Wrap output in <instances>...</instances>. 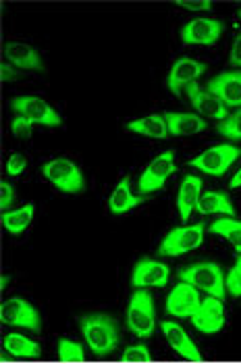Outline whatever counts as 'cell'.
<instances>
[{"label": "cell", "mask_w": 241, "mask_h": 364, "mask_svg": "<svg viewBox=\"0 0 241 364\" xmlns=\"http://www.w3.org/2000/svg\"><path fill=\"white\" fill-rule=\"evenodd\" d=\"M81 333L96 356H108L119 343L117 321L108 314H85L80 318Z\"/></svg>", "instance_id": "1"}, {"label": "cell", "mask_w": 241, "mask_h": 364, "mask_svg": "<svg viewBox=\"0 0 241 364\" xmlns=\"http://www.w3.org/2000/svg\"><path fill=\"white\" fill-rule=\"evenodd\" d=\"M127 327L135 337L148 339L154 336L156 329V312H154V298L146 289H137L129 298L127 304Z\"/></svg>", "instance_id": "2"}, {"label": "cell", "mask_w": 241, "mask_h": 364, "mask_svg": "<svg viewBox=\"0 0 241 364\" xmlns=\"http://www.w3.org/2000/svg\"><path fill=\"white\" fill-rule=\"evenodd\" d=\"M177 275H179V279L183 281V283L193 285L198 291L202 289V291H206L213 298L225 300V294H227V289H225V273L215 262L191 264V267L181 269Z\"/></svg>", "instance_id": "3"}, {"label": "cell", "mask_w": 241, "mask_h": 364, "mask_svg": "<svg viewBox=\"0 0 241 364\" xmlns=\"http://www.w3.org/2000/svg\"><path fill=\"white\" fill-rule=\"evenodd\" d=\"M241 156V148L233 146V144H218L210 150H204L200 156L191 159L189 165L206 175H213V177H223L231 165Z\"/></svg>", "instance_id": "4"}, {"label": "cell", "mask_w": 241, "mask_h": 364, "mask_svg": "<svg viewBox=\"0 0 241 364\" xmlns=\"http://www.w3.org/2000/svg\"><path fill=\"white\" fill-rule=\"evenodd\" d=\"M202 242H204V223L175 227L173 231H168L164 235L159 254L175 258V256H181V254H188L196 248H200Z\"/></svg>", "instance_id": "5"}, {"label": "cell", "mask_w": 241, "mask_h": 364, "mask_svg": "<svg viewBox=\"0 0 241 364\" xmlns=\"http://www.w3.org/2000/svg\"><path fill=\"white\" fill-rule=\"evenodd\" d=\"M42 173L53 186H56L65 194H80L85 188L80 167L69 159H54L42 167Z\"/></svg>", "instance_id": "6"}, {"label": "cell", "mask_w": 241, "mask_h": 364, "mask_svg": "<svg viewBox=\"0 0 241 364\" xmlns=\"http://www.w3.org/2000/svg\"><path fill=\"white\" fill-rule=\"evenodd\" d=\"M11 109L15 111L17 117H23V119H27L33 125H46V127H58V125H63L60 114L54 111L44 98H38V96H19V98H13Z\"/></svg>", "instance_id": "7"}, {"label": "cell", "mask_w": 241, "mask_h": 364, "mask_svg": "<svg viewBox=\"0 0 241 364\" xmlns=\"http://www.w3.org/2000/svg\"><path fill=\"white\" fill-rule=\"evenodd\" d=\"M0 321L4 325L27 329V331H40L42 329V321H40L38 310L23 298L4 300L2 306H0Z\"/></svg>", "instance_id": "8"}, {"label": "cell", "mask_w": 241, "mask_h": 364, "mask_svg": "<svg viewBox=\"0 0 241 364\" xmlns=\"http://www.w3.org/2000/svg\"><path fill=\"white\" fill-rule=\"evenodd\" d=\"M223 29H225V26L218 19L198 17V19L188 21L181 28V42L186 46H213L220 40Z\"/></svg>", "instance_id": "9"}, {"label": "cell", "mask_w": 241, "mask_h": 364, "mask_svg": "<svg viewBox=\"0 0 241 364\" xmlns=\"http://www.w3.org/2000/svg\"><path fill=\"white\" fill-rule=\"evenodd\" d=\"M177 171V165H175V154L171 150L162 152L159 154L148 167L146 171L141 173L139 177V192L146 196V194H152V192H159L164 181Z\"/></svg>", "instance_id": "10"}, {"label": "cell", "mask_w": 241, "mask_h": 364, "mask_svg": "<svg viewBox=\"0 0 241 364\" xmlns=\"http://www.w3.org/2000/svg\"><path fill=\"white\" fill-rule=\"evenodd\" d=\"M206 90L215 94L225 109H241V69L218 73L208 82Z\"/></svg>", "instance_id": "11"}, {"label": "cell", "mask_w": 241, "mask_h": 364, "mask_svg": "<svg viewBox=\"0 0 241 364\" xmlns=\"http://www.w3.org/2000/svg\"><path fill=\"white\" fill-rule=\"evenodd\" d=\"M200 304H202L200 291L193 285L181 281L173 287V291L166 298V312L171 316L186 318V316H193V312L200 309Z\"/></svg>", "instance_id": "12"}, {"label": "cell", "mask_w": 241, "mask_h": 364, "mask_svg": "<svg viewBox=\"0 0 241 364\" xmlns=\"http://www.w3.org/2000/svg\"><path fill=\"white\" fill-rule=\"evenodd\" d=\"M191 325L206 333V336H213V333H218L225 325V309H223V300L218 298H204L200 309L193 312L191 316Z\"/></svg>", "instance_id": "13"}, {"label": "cell", "mask_w": 241, "mask_h": 364, "mask_svg": "<svg viewBox=\"0 0 241 364\" xmlns=\"http://www.w3.org/2000/svg\"><path fill=\"white\" fill-rule=\"evenodd\" d=\"M168 267L162 264L161 260L144 258L134 267L132 283L135 289H148V287H164L168 283Z\"/></svg>", "instance_id": "14"}, {"label": "cell", "mask_w": 241, "mask_h": 364, "mask_svg": "<svg viewBox=\"0 0 241 364\" xmlns=\"http://www.w3.org/2000/svg\"><path fill=\"white\" fill-rule=\"evenodd\" d=\"M206 71V65L189 58V56H183L179 60H175V65L171 67V73H168V80H166V85L168 90L179 98L181 92L188 87L189 84H193L200 75H204Z\"/></svg>", "instance_id": "15"}, {"label": "cell", "mask_w": 241, "mask_h": 364, "mask_svg": "<svg viewBox=\"0 0 241 364\" xmlns=\"http://www.w3.org/2000/svg\"><path fill=\"white\" fill-rule=\"evenodd\" d=\"M186 92H188L189 102L193 105V109H196V112H198L202 119L225 121V119L229 117V112L223 107V102L216 98L215 94H210L206 87H200V85L193 82V84H189L188 87H186Z\"/></svg>", "instance_id": "16"}, {"label": "cell", "mask_w": 241, "mask_h": 364, "mask_svg": "<svg viewBox=\"0 0 241 364\" xmlns=\"http://www.w3.org/2000/svg\"><path fill=\"white\" fill-rule=\"evenodd\" d=\"M161 329L162 333H164V337H166V341L171 343V348H173L183 360H188V363H200V360H202L200 350L196 348V343L189 339L188 333H186L177 323H173V321H162Z\"/></svg>", "instance_id": "17"}, {"label": "cell", "mask_w": 241, "mask_h": 364, "mask_svg": "<svg viewBox=\"0 0 241 364\" xmlns=\"http://www.w3.org/2000/svg\"><path fill=\"white\" fill-rule=\"evenodd\" d=\"M168 136H193L208 127L206 119L193 112H164Z\"/></svg>", "instance_id": "18"}, {"label": "cell", "mask_w": 241, "mask_h": 364, "mask_svg": "<svg viewBox=\"0 0 241 364\" xmlns=\"http://www.w3.org/2000/svg\"><path fill=\"white\" fill-rule=\"evenodd\" d=\"M4 58L19 67V69H27V71H44V63H42V56L36 48L21 44V42H11L4 46Z\"/></svg>", "instance_id": "19"}, {"label": "cell", "mask_w": 241, "mask_h": 364, "mask_svg": "<svg viewBox=\"0 0 241 364\" xmlns=\"http://www.w3.org/2000/svg\"><path fill=\"white\" fill-rule=\"evenodd\" d=\"M200 196H202V179L196 175H186L181 181L179 194H177V208H179V217L183 223L189 219Z\"/></svg>", "instance_id": "20"}, {"label": "cell", "mask_w": 241, "mask_h": 364, "mask_svg": "<svg viewBox=\"0 0 241 364\" xmlns=\"http://www.w3.org/2000/svg\"><path fill=\"white\" fill-rule=\"evenodd\" d=\"M141 202H144V198L132 194L129 177H123V179L117 183L112 196L108 200V208H110L112 215H125V213H129L132 208L139 206Z\"/></svg>", "instance_id": "21"}, {"label": "cell", "mask_w": 241, "mask_h": 364, "mask_svg": "<svg viewBox=\"0 0 241 364\" xmlns=\"http://www.w3.org/2000/svg\"><path fill=\"white\" fill-rule=\"evenodd\" d=\"M196 210L200 215H227L233 217L235 215V206L231 204V200L223 192H206L198 198Z\"/></svg>", "instance_id": "22"}, {"label": "cell", "mask_w": 241, "mask_h": 364, "mask_svg": "<svg viewBox=\"0 0 241 364\" xmlns=\"http://www.w3.org/2000/svg\"><path fill=\"white\" fill-rule=\"evenodd\" d=\"M2 348L13 358H40V346L21 333H9L2 341Z\"/></svg>", "instance_id": "23"}, {"label": "cell", "mask_w": 241, "mask_h": 364, "mask_svg": "<svg viewBox=\"0 0 241 364\" xmlns=\"http://www.w3.org/2000/svg\"><path fill=\"white\" fill-rule=\"evenodd\" d=\"M127 132H135L148 138H156V140H164L168 136V127L162 114H150L144 119H135L132 123H127Z\"/></svg>", "instance_id": "24"}, {"label": "cell", "mask_w": 241, "mask_h": 364, "mask_svg": "<svg viewBox=\"0 0 241 364\" xmlns=\"http://www.w3.org/2000/svg\"><path fill=\"white\" fill-rule=\"evenodd\" d=\"M33 213H36V206L29 202V204H26V206L17 208V210L2 213L0 223H2V227H4L11 235H19V233H23V231H26L27 225L31 223Z\"/></svg>", "instance_id": "25"}, {"label": "cell", "mask_w": 241, "mask_h": 364, "mask_svg": "<svg viewBox=\"0 0 241 364\" xmlns=\"http://www.w3.org/2000/svg\"><path fill=\"white\" fill-rule=\"evenodd\" d=\"M210 233L225 237L227 242H231V246L241 254V221H237L235 217H223L216 219L215 223L210 225Z\"/></svg>", "instance_id": "26"}, {"label": "cell", "mask_w": 241, "mask_h": 364, "mask_svg": "<svg viewBox=\"0 0 241 364\" xmlns=\"http://www.w3.org/2000/svg\"><path fill=\"white\" fill-rule=\"evenodd\" d=\"M216 132L231 141H240L241 140V109L233 114H229L225 121H218L216 123Z\"/></svg>", "instance_id": "27"}, {"label": "cell", "mask_w": 241, "mask_h": 364, "mask_svg": "<svg viewBox=\"0 0 241 364\" xmlns=\"http://www.w3.org/2000/svg\"><path fill=\"white\" fill-rule=\"evenodd\" d=\"M56 356L63 363H80V360L85 358L83 348H81L80 343L73 341V339H67V337L58 339V352H56Z\"/></svg>", "instance_id": "28"}, {"label": "cell", "mask_w": 241, "mask_h": 364, "mask_svg": "<svg viewBox=\"0 0 241 364\" xmlns=\"http://www.w3.org/2000/svg\"><path fill=\"white\" fill-rule=\"evenodd\" d=\"M225 289L233 298H241V254L237 256V262L233 264V269L229 271V275L225 277Z\"/></svg>", "instance_id": "29"}, {"label": "cell", "mask_w": 241, "mask_h": 364, "mask_svg": "<svg viewBox=\"0 0 241 364\" xmlns=\"http://www.w3.org/2000/svg\"><path fill=\"white\" fill-rule=\"evenodd\" d=\"M121 360L123 363H148V360H152V354L144 343H135V346H129L123 352Z\"/></svg>", "instance_id": "30"}, {"label": "cell", "mask_w": 241, "mask_h": 364, "mask_svg": "<svg viewBox=\"0 0 241 364\" xmlns=\"http://www.w3.org/2000/svg\"><path fill=\"white\" fill-rule=\"evenodd\" d=\"M31 127H33V123H29L27 119H23V117H17V114H15L13 123H11V132H13L17 138H21V140H26V138L31 136Z\"/></svg>", "instance_id": "31"}, {"label": "cell", "mask_w": 241, "mask_h": 364, "mask_svg": "<svg viewBox=\"0 0 241 364\" xmlns=\"http://www.w3.org/2000/svg\"><path fill=\"white\" fill-rule=\"evenodd\" d=\"M27 165V159L23 154H19V152H15V154H11L9 156V161H6V173L9 175H21L23 173V168Z\"/></svg>", "instance_id": "32"}, {"label": "cell", "mask_w": 241, "mask_h": 364, "mask_svg": "<svg viewBox=\"0 0 241 364\" xmlns=\"http://www.w3.org/2000/svg\"><path fill=\"white\" fill-rule=\"evenodd\" d=\"M13 200H15V190L11 188V183L2 181V183H0V210H2V213H9Z\"/></svg>", "instance_id": "33"}, {"label": "cell", "mask_w": 241, "mask_h": 364, "mask_svg": "<svg viewBox=\"0 0 241 364\" xmlns=\"http://www.w3.org/2000/svg\"><path fill=\"white\" fill-rule=\"evenodd\" d=\"M177 6L181 9H188V11H210L213 9V2L210 0H179Z\"/></svg>", "instance_id": "34"}, {"label": "cell", "mask_w": 241, "mask_h": 364, "mask_svg": "<svg viewBox=\"0 0 241 364\" xmlns=\"http://www.w3.org/2000/svg\"><path fill=\"white\" fill-rule=\"evenodd\" d=\"M229 63L235 65V67H241V33L235 38V42H233V46H231Z\"/></svg>", "instance_id": "35"}, {"label": "cell", "mask_w": 241, "mask_h": 364, "mask_svg": "<svg viewBox=\"0 0 241 364\" xmlns=\"http://www.w3.org/2000/svg\"><path fill=\"white\" fill-rule=\"evenodd\" d=\"M0 75H2V82L17 80V71H15L9 63H2V65H0Z\"/></svg>", "instance_id": "36"}, {"label": "cell", "mask_w": 241, "mask_h": 364, "mask_svg": "<svg viewBox=\"0 0 241 364\" xmlns=\"http://www.w3.org/2000/svg\"><path fill=\"white\" fill-rule=\"evenodd\" d=\"M229 188H231V190H237V188H241V168L235 173V175H233V179L229 181Z\"/></svg>", "instance_id": "37"}, {"label": "cell", "mask_w": 241, "mask_h": 364, "mask_svg": "<svg viewBox=\"0 0 241 364\" xmlns=\"http://www.w3.org/2000/svg\"><path fill=\"white\" fill-rule=\"evenodd\" d=\"M6 283H9V275H2V281H0V289H4V287H6Z\"/></svg>", "instance_id": "38"}, {"label": "cell", "mask_w": 241, "mask_h": 364, "mask_svg": "<svg viewBox=\"0 0 241 364\" xmlns=\"http://www.w3.org/2000/svg\"><path fill=\"white\" fill-rule=\"evenodd\" d=\"M237 15H240V23H241V11H240V13H237Z\"/></svg>", "instance_id": "39"}]
</instances>
